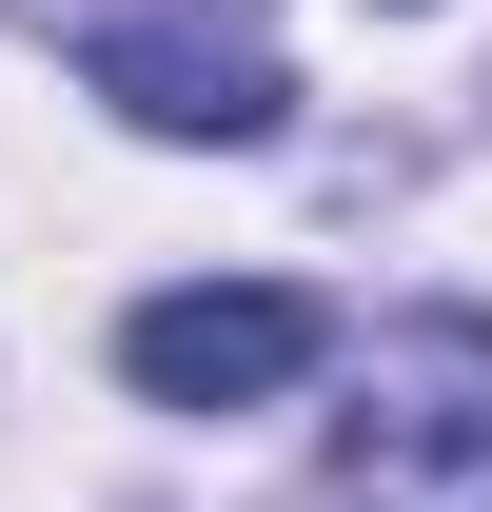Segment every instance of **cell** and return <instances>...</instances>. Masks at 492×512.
I'll return each instance as SVG.
<instances>
[{
    "instance_id": "3",
    "label": "cell",
    "mask_w": 492,
    "mask_h": 512,
    "mask_svg": "<svg viewBox=\"0 0 492 512\" xmlns=\"http://www.w3.org/2000/svg\"><path fill=\"white\" fill-rule=\"evenodd\" d=\"M79 79H99L138 138H276V99H296L256 20H99Z\"/></svg>"
},
{
    "instance_id": "2",
    "label": "cell",
    "mask_w": 492,
    "mask_h": 512,
    "mask_svg": "<svg viewBox=\"0 0 492 512\" xmlns=\"http://www.w3.org/2000/svg\"><path fill=\"white\" fill-rule=\"evenodd\" d=\"M315 355H335V316H315L296 276H197V296H138L119 316V375L158 394V414H256V394H296Z\"/></svg>"
},
{
    "instance_id": "1",
    "label": "cell",
    "mask_w": 492,
    "mask_h": 512,
    "mask_svg": "<svg viewBox=\"0 0 492 512\" xmlns=\"http://www.w3.org/2000/svg\"><path fill=\"white\" fill-rule=\"evenodd\" d=\"M355 512H492V316H394L335 414Z\"/></svg>"
}]
</instances>
